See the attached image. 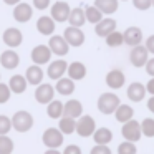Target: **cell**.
<instances>
[{
	"instance_id": "obj_1",
	"label": "cell",
	"mask_w": 154,
	"mask_h": 154,
	"mask_svg": "<svg viewBox=\"0 0 154 154\" xmlns=\"http://www.w3.org/2000/svg\"><path fill=\"white\" fill-rule=\"evenodd\" d=\"M119 108V98L113 93H103L98 98V109L103 114H111L116 113V109Z\"/></svg>"
},
{
	"instance_id": "obj_2",
	"label": "cell",
	"mask_w": 154,
	"mask_h": 154,
	"mask_svg": "<svg viewBox=\"0 0 154 154\" xmlns=\"http://www.w3.org/2000/svg\"><path fill=\"white\" fill-rule=\"evenodd\" d=\"M12 124H14L15 131H18V133H27L33 126V116L28 111H17L14 114V118H12Z\"/></svg>"
},
{
	"instance_id": "obj_3",
	"label": "cell",
	"mask_w": 154,
	"mask_h": 154,
	"mask_svg": "<svg viewBox=\"0 0 154 154\" xmlns=\"http://www.w3.org/2000/svg\"><path fill=\"white\" fill-rule=\"evenodd\" d=\"M43 144L50 149H57L63 144V133L57 128H48L47 131L43 133Z\"/></svg>"
},
{
	"instance_id": "obj_4",
	"label": "cell",
	"mask_w": 154,
	"mask_h": 154,
	"mask_svg": "<svg viewBox=\"0 0 154 154\" xmlns=\"http://www.w3.org/2000/svg\"><path fill=\"white\" fill-rule=\"evenodd\" d=\"M121 133H123L124 139L126 141H131V143H136V141L141 139V136H143V129H141V124L137 123V121L131 119L128 121V123H124L123 129H121Z\"/></svg>"
},
{
	"instance_id": "obj_5",
	"label": "cell",
	"mask_w": 154,
	"mask_h": 154,
	"mask_svg": "<svg viewBox=\"0 0 154 154\" xmlns=\"http://www.w3.org/2000/svg\"><path fill=\"white\" fill-rule=\"evenodd\" d=\"M94 131H96V124H94L93 118L88 116V114L80 116V119L76 121V133L81 137H88V136H93Z\"/></svg>"
},
{
	"instance_id": "obj_6",
	"label": "cell",
	"mask_w": 154,
	"mask_h": 154,
	"mask_svg": "<svg viewBox=\"0 0 154 154\" xmlns=\"http://www.w3.org/2000/svg\"><path fill=\"white\" fill-rule=\"evenodd\" d=\"M147 53H149V50H147L146 47H143V45L133 47V50H131V53H129L131 63H133L136 68L146 66V63H147Z\"/></svg>"
},
{
	"instance_id": "obj_7",
	"label": "cell",
	"mask_w": 154,
	"mask_h": 154,
	"mask_svg": "<svg viewBox=\"0 0 154 154\" xmlns=\"http://www.w3.org/2000/svg\"><path fill=\"white\" fill-rule=\"evenodd\" d=\"M63 37H65V40L68 42V45H71V47H80L85 42V33L81 32L80 27H71L70 25V27L63 32Z\"/></svg>"
},
{
	"instance_id": "obj_8",
	"label": "cell",
	"mask_w": 154,
	"mask_h": 154,
	"mask_svg": "<svg viewBox=\"0 0 154 154\" xmlns=\"http://www.w3.org/2000/svg\"><path fill=\"white\" fill-rule=\"evenodd\" d=\"M51 53H53V51H51L50 47H47V45H37V47L32 50V61H33L35 65L48 63Z\"/></svg>"
},
{
	"instance_id": "obj_9",
	"label": "cell",
	"mask_w": 154,
	"mask_h": 154,
	"mask_svg": "<svg viewBox=\"0 0 154 154\" xmlns=\"http://www.w3.org/2000/svg\"><path fill=\"white\" fill-rule=\"evenodd\" d=\"M71 15V8L70 5L66 4V2H57V4H53V7H51V17H53L55 22H66L68 18H70Z\"/></svg>"
},
{
	"instance_id": "obj_10",
	"label": "cell",
	"mask_w": 154,
	"mask_h": 154,
	"mask_svg": "<svg viewBox=\"0 0 154 154\" xmlns=\"http://www.w3.org/2000/svg\"><path fill=\"white\" fill-rule=\"evenodd\" d=\"M53 96H55V88L48 83L38 85V88L35 90V100L42 104L51 103V101H53Z\"/></svg>"
},
{
	"instance_id": "obj_11",
	"label": "cell",
	"mask_w": 154,
	"mask_h": 154,
	"mask_svg": "<svg viewBox=\"0 0 154 154\" xmlns=\"http://www.w3.org/2000/svg\"><path fill=\"white\" fill-rule=\"evenodd\" d=\"M48 47L51 48V51H53L55 55H60V57H63V55L68 53V42L65 40V37H60V35H53V37H50V42H48Z\"/></svg>"
},
{
	"instance_id": "obj_12",
	"label": "cell",
	"mask_w": 154,
	"mask_h": 154,
	"mask_svg": "<svg viewBox=\"0 0 154 154\" xmlns=\"http://www.w3.org/2000/svg\"><path fill=\"white\" fill-rule=\"evenodd\" d=\"M22 40H23V35H22V32L18 30V28L10 27L4 32V43L7 45V47L15 48L22 43Z\"/></svg>"
},
{
	"instance_id": "obj_13",
	"label": "cell",
	"mask_w": 154,
	"mask_h": 154,
	"mask_svg": "<svg viewBox=\"0 0 154 154\" xmlns=\"http://www.w3.org/2000/svg\"><path fill=\"white\" fill-rule=\"evenodd\" d=\"M68 66H70V65H68L66 61L57 60V61H53V63H50L47 73H48V76H50L51 80H57V81H58V80H60V78L68 71Z\"/></svg>"
},
{
	"instance_id": "obj_14",
	"label": "cell",
	"mask_w": 154,
	"mask_h": 154,
	"mask_svg": "<svg viewBox=\"0 0 154 154\" xmlns=\"http://www.w3.org/2000/svg\"><path fill=\"white\" fill-rule=\"evenodd\" d=\"M20 63V57L17 55V51L14 50H5L4 53L0 55V65L7 70H14V68L18 66Z\"/></svg>"
},
{
	"instance_id": "obj_15",
	"label": "cell",
	"mask_w": 154,
	"mask_h": 154,
	"mask_svg": "<svg viewBox=\"0 0 154 154\" xmlns=\"http://www.w3.org/2000/svg\"><path fill=\"white\" fill-rule=\"evenodd\" d=\"M114 30H116V22H114L113 18H103L100 23L94 25V33H96L98 37L106 38L108 35H111Z\"/></svg>"
},
{
	"instance_id": "obj_16",
	"label": "cell",
	"mask_w": 154,
	"mask_h": 154,
	"mask_svg": "<svg viewBox=\"0 0 154 154\" xmlns=\"http://www.w3.org/2000/svg\"><path fill=\"white\" fill-rule=\"evenodd\" d=\"M32 15H33V10H32V7L28 4H18V5H15V8H14V18L17 22L25 23V22H28L32 18Z\"/></svg>"
},
{
	"instance_id": "obj_17",
	"label": "cell",
	"mask_w": 154,
	"mask_h": 154,
	"mask_svg": "<svg viewBox=\"0 0 154 154\" xmlns=\"http://www.w3.org/2000/svg\"><path fill=\"white\" fill-rule=\"evenodd\" d=\"M141 40H143V32H141V28L129 27L124 32V43L129 45V47H137V45H141Z\"/></svg>"
},
{
	"instance_id": "obj_18",
	"label": "cell",
	"mask_w": 154,
	"mask_h": 154,
	"mask_svg": "<svg viewBox=\"0 0 154 154\" xmlns=\"http://www.w3.org/2000/svg\"><path fill=\"white\" fill-rule=\"evenodd\" d=\"M124 80H126V76H124V73L121 70H111L106 75V85L109 88H113V90H118V88L123 86Z\"/></svg>"
},
{
	"instance_id": "obj_19",
	"label": "cell",
	"mask_w": 154,
	"mask_h": 154,
	"mask_svg": "<svg viewBox=\"0 0 154 154\" xmlns=\"http://www.w3.org/2000/svg\"><path fill=\"white\" fill-rule=\"evenodd\" d=\"M81 113H83V106L78 100H70L68 103H65V111H63V116L68 118H80Z\"/></svg>"
},
{
	"instance_id": "obj_20",
	"label": "cell",
	"mask_w": 154,
	"mask_h": 154,
	"mask_svg": "<svg viewBox=\"0 0 154 154\" xmlns=\"http://www.w3.org/2000/svg\"><path fill=\"white\" fill-rule=\"evenodd\" d=\"M37 30L42 35H53V32H55L53 17H40L37 22Z\"/></svg>"
},
{
	"instance_id": "obj_21",
	"label": "cell",
	"mask_w": 154,
	"mask_h": 154,
	"mask_svg": "<svg viewBox=\"0 0 154 154\" xmlns=\"http://www.w3.org/2000/svg\"><path fill=\"white\" fill-rule=\"evenodd\" d=\"M27 81L30 85H42L43 80V70L40 68V65H32L27 68Z\"/></svg>"
},
{
	"instance_id": "obj_22",
	"label": "cell",
	"mask_w": 154,
	"mask_h": 154,
	"mask_svg": "<svg viewBox=\"0 0 154 154\" xmlns=\"http://www.w3.org/2000/svg\"><path fill=\"white\" fill-rule=\"evenodd\" d=\"M146 86L141 83H131L129 88H128V98H129L131 101H141L144 96H146Z\"/></svg>"
},
{
	"instance_id": "obj_23",
	"label": "cell",
	"mask_w": 154,
	"mask_h": 154,
	"mask_svg": "<svg viewBox=\"0 0 154 154\" xmlns=\"http://www.w3.org/2000/svg\"><path fill=\"white\" fill-rule=\"evenodd\" d=\"M68 76L71 80H83L86 76V66L83 63H80V61H75V63H71L68 66Z\"/></svg>"
},
{
	"instance_id": "obj_24",
	"label": "cell",
	"mask_w": 154,
	"mask_h": 154,
	"mask_svg": "<svg viewBox=\"0 0 154 154\" xmlns=\"http://www.w3.org/2000/svg\"><path fill=\"white\" fill-rule=\"evenodd\" d=\"M55 90H57L60 94L68 96V94H71L75 91V83H73V80H71V78H60V80L57 81Z\"/></svg>"
},
{
	"instance_id": "obj_25",
	"label": "cell",
	"mask_w": 154,
	"mask_h": 154,
	"mask_svg": "<svg viewBox=\"0 0 154 154\" xmlns=\"http://www.w3.org/2000/svg\"><path fill=\"white\" fill-rule=\"evenodd\" d=\"M27 78L20 76V75H14V76L10 78V83H8V86H10V90L14 91V93L20 94L23 93L25 90H27Z\"/></svg>"
},
{
	"instance_id": "obj_26",
	"label": "cell",
	"mask_w": 154,
	"mask_h": 154,
	"mask_svg": "<svg viewBox=\"0 0 154 154\" xmlns=\"http://www.w3.org/2000/svg\"><path fill=\"white\" fill-rule=\"evenodd\" d=\"M133 114H134V111H133L131 106H128V104H119V108L116 109L114 116H116V119L119 121V123L124 124V123H128V121L133 119Z\"/></svg>"
},
{
	"instance_id": "obj_27",
	"label": "cell",
	"mask_w": 154,
	"mask_h": 154,
	"mask_svg": "<svg viewBox=\"0 0 154 154\" xmlns=\"http://www.w3.org/2000/svg\"><path fill=\"white\" fill-rule=\"evenodd\" d=\"M94 5L100 8L103 14H114L118 10V0H94Z\"/></svg>"
},
{
	"instance_id": "obj_28",
	"label": "cell",
	"mask_w": 154,
	"mask_h": 154,
	"mask_svg": "<svg viewBox=\"0 0 154 154\" xmlns=\"http://www.w3.org/2000/svg\"><path fill=\"white\" fill-rule=\"evenodd\" d=\"M63 111H65V104L61 101H51L48 103V108H47V113L51 119H58V118L63 116Z\"/></svg>"
},
{
	"instance_id": "obj_29",
	"label": "cell",
	"mask_w": 154,
	"mask_h": 154,
	"mask_svg": "<svg viewBox=\"0 0 154 154\" xmlns=\"http://www.w3.org/2000/svg\"><path fill=\"white\" fill-rule=\"evenodd\" d=\"M93 137H94V143L96 144H108L113 139V133L108 128H100V129L94 131Z\"/></svg>"
},
{
	"instance_id": "obj_30",
	"label": "cell",
	"mask_w": 154,
	"mask_h": 154,
	"mask_svg": "<svg viewBox=\"0 0 154 154\" xmlns=\"http://www.w3.org/2000/svg\"><path fill=\"white\" fill-rule=\"evenodd\" d=\"M85 20H86V14H85L81 8H73L70 18H68V22L71 23V27H83Z\"/></svg>"
},
{
	"instance_id": "obj_31",
	"label": "cell",
	"mask_w": 154,
	"mask_h": 154,
	"mask_svg": "<svg viewBox=\"0 0 154 154\" xmlns=\"http://www.w3.org/2000/svg\"><path fill=\"white\" fill-rule=\"evenodd\" d=\"M85 14H86V20L90 22V23H100L101 20H103V12L100 10V8L96 7V5H91V7H86V10H85Z\"/></svg>"
},
{
	"instance_id": "obj_32",
	"label": "cell",
	"mask_w": 154,
	"mask_h": 154,
	"mask_svg": "<svg viewBox=\"0 0 154 154\" xmlns=\"http://www.w3.org/2000/svg\"><path fill=\"white\" fill-rule=\"evenodd\" d=\"M60 131L63 134H71L76 131V121L75 118H68V116H63L60 119Z\"/></svg>"
},
{
	"instance_id": "obj_33",
	"label": "cell",
	"mask_w": 154,
	"mask_h": 154,
	"mask_svg": "<svg viewBox=\"0 0 154 154\" xmlns=\"http://www.w3.org/2000/svg\"><path fill=\"white\" fill-rule=\"evenodd\" d=\"M14 151V141L7 134H0V154H12Z\"/></svg>"
},
{
	"instance_id": "obj_34",
	"label": "cell",
	"mask_w": 154,
	"mask_h": 154,
	"mask_svg": "<svg viewBox=\"0 0 154 154\" xmlns=\"http://www.w3.org/2000/svg\"><path fill=\"white\" fill-rule=\"evenodd\" d=\"M123 43H124V33H119V32H116V30L106 37L108 47H121Z\"/></svg>"
},
{
	"instance_id": "obj_35",
	"label": "cell",
	"mask_w": 154,
	"mask_h": 154,
	"mask_svg": "<svg viewBox=\"0 0 154 154\" xmlns=\"http://www.w3.org/2000/svg\"><path fill=\"white\" fill-rule=\"evenodd\" d=\"M141 129H143V134L147 137H154V119L147 118L141 123Z\"/></svg>"
},
{
	"instance_id": "obj_36",
	"label": "cell",
	"mask_w": 154,
	"mask_h": 154,
	"mask_svg": "<svg viewBox=\"0 0 154 154\" xmlns=\"http://www.w3.org/2000/svg\"><path fill=\"white\" fill-rule=\"evenodd\" d=\"M118 154H136V146L134 143L128 141V143H121L118 147Z\"/></svg>"
},
{
	"instance_id": "obj_37",
	"label": "cell",
	"mask_w": 154,
	"mask_h": 154,
	"mask_svg": "<svg viewBox=\"0 0 154 154\" xmlns=\"http://www.w3.org/2000/svg\"><path fill=\"white\" fill-rule=\"evenodd\" d=\"M12 128H14L12 119H8L7 116H4V114H0V134H7Z\"/></svg>"
},
{
	"instance_id": "obj_38",
	"label": "cell",
	"mask_w": 154,
	"mask_h": 154,
	"mask_svg": "<svg viewBox=\"0 0 154 154\" xmlns=\"http://www.w3.org/2000/svg\"><path fill=\"white\" fill-rule=\"evenodd\" d=\"M10 93H12V90H10L8 85L0 83V104L7 103V101L10 100Z\"/></svg>"
},
{
	"instance_id": "obj_39",
	"label": "cell",
	"mask_w": 154,
	"mask_h": 154,
	"mask_svg": "<svg viewBox=\"0 0 154 154\" xmlns=\"http://www.w3.org/2000/svg\"><path fill=\"white\" fill-rule=\"evenodd\" d=\"M133 5L137 10H147L152 5V0H133Z\"/></svg>"
},
{
	"instance_id": "obj_40",
	"label": "cell",
	"mask_w": 154,
	"mask_h": 154,
	"mask_svg": "<svg viewBox=\"0 0 154 154\" xmlns=\"http://www.w3.org/2000/svg\"><path fill=\"white\" fill-rule=\"evenodd\" d=\"M90 154H111V149L106 144H96V146L91 149Z\"/></svg>"
},
{
	"instance_id": "obj_41",
	"label": "cell",
	"mask_w": 154,
	"mask_h": 154,
	"mask_svg": "<svg viewBox=\"0 0 154 154\" xmlns=\"http://www.w3.org/2000/svg\"><path fill=\"white\" fill-rule=\"evenodd\" d=\"M50 5V0H33V7L38 10H45Z\"/></svg>"
},
{
	"instance_id": "obj_42",
	"label": "cell",
	"mask_w": 154,
	"mask_h": 154,
	"mask_svg": "<svg viewBox=\"0 0 154 154\" xmlns=\"http://www.w3.org/2000/svg\"><path fill=\"white\" fill-rule=\"evenodd\" d=\"M63 154H81V149L78 146H75V144H70L68 147H65Z\"/></svg>"
},
{
	"instance_id": "obj_43",
	"label": "cell",
	"mask_w": 154,
	"mask_h": 154,
	"mask_svg": "<svg viewBox=\"0 0 154 154\" xmlns=\"http://www.w3.org/2000/svg\"><path fill=\"white\" fill-rule=\"evenodd\" d=\"M146 71H147V75L154 76V58L147 60V63H146Z\"/></svg>"
},
{
	"instance_id": "obj_44",
	"label": "cell",
	"mask_w": 154,
	"mask_h": 154,
	"mask_svg": "<svg viewBox=\"0 0 154 154\" xmlns=\"http://www.w3.org/2000/svg\"><path fill=\"white\" fill-rule=\"evenodd\" d=\"M146 48L151 51V53H154V35H152V37H149V38L146 40Z\"/></svg>"
},
{
	"instance_id": "obj_45",
	"label": "cell",
	"mask_w": 154,
	"mask_h": 154,
	"mask_svg": "<svg viewBox=\"0 0 154 154\" xmlns=\"http://www.w3.org/2000/svg\"><path fill=\"white\" fill-rule=\"evenodd\" d=\"M146 90L149 91L151 94H154V76L151 78L149 81H147V85H146Z\"/></svg>"
},
{
	"instance_id": "obj_46",
	"label": "cell",
	"mask_w": 154,
	"mask_h": 154,
	"mask_svg": "<svg viewBox=\"0 0 154 154\" xmlns=\"http://www.w3.org/2000/svg\"><path fill=\"white\" fill-rule=\"evenodd\" d=\"M147 109H149L151 113H154V96L151 98L149 101H147Z\"/></svg>"
},
{
	"instance_id": "obj_47",
	"label": "cell",
	"mask_w": 154,
	"mask_h": 154,
	"mask_svg": "<svg viewBox=\"0 0 154 154\" xmlns=\"http://www.w3.org/2000/svg\"><path fill=\"white\" fill-rule=\"evenodd\" d=\"M4 2L7 5H18V2H20V0H4Z\"/></svg>"
},
{
	"instance_id": "obj_48",
	"label": "cell",
	"mask_w": 154,
	"mask_h": 154,
	"mask_svg": "<svg viewBox=\"0 0 154 154\" xmlns=\"http://www.w3.org/2000/svg\"><path fill=\"white\" fill-rule=\"evenodd\" d=\"M45 154H61V152H58L57 149H48V151H47V152H45Z\"/></svg>"
},
{
	"instance_id": "obj_49",
	"label": "cell",
	"mask_w": 154,
	"mask_h": 154,
	"mask_svg": "<svg viewBox=\"0 0 154 154\" xmlns=\"http://www.w3.org/2000/svg\"><path fill=\"white\" fill-rule=\"evenodd\" d=\"M152 7H154V0H152Z\"/></svg>"
},
{
	"instance_id": "obj_50",
	"label": "cell",
	"mask_w": 154,
	"mask_h": 154,
	"mask_svg": "<svg viewBox=\"0 0 154 154\" xmlns=\"http://www.w3.org/2000/svg\"><path fill=\"white\" fill-rule=\"evenodd\" d=\"M124 2H126V0H124Z\"/></svg>"
}]
</instances>
